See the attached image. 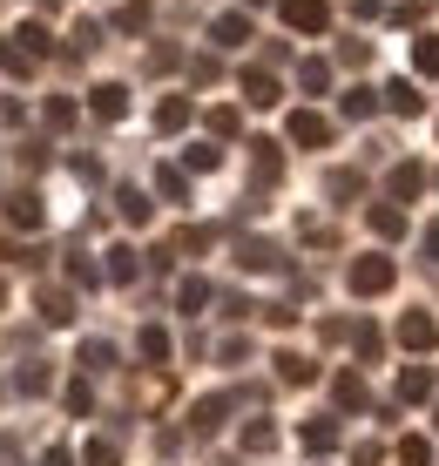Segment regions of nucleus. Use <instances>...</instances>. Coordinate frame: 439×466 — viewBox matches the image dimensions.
<instances>
[{
	"mask_svg": "<svg viewBox=\"0 0 439 466\" xmlns=\"http://www.w3.org/2000/svg\"><path fill=\"white\" fill-rule=\"evenodd\" d=\"M385 108H393V116H405V122H413V116H426V95H419V88H413V82H405V75H399V82L385 88Z\"/></svg>",
	"mask_w": 439,
	"mask_h": 466,
	"instance_id": "0eeeda50",
	"label": "nucleus"
},
{
	"mask_svg": "<svg viewBox=\"0 0 439 466\" xmlns=\"http://www.w3.org/2000/svg\"><path fill=\"white\" fill-rule=\"evenodd\" d=\"M243 149H250V163H257V176H264V183L278 176V142H264V136H257V142H243Z\"/></svg>",
	"mask_w": 439,
	"mask_h": 466,
	"instance_id": "cd10ccee",
	"label": "nucleus"
},
{
	"mask_svg": "<svg viewBox=\"0 0 439 466\" xmlns=\"http://www.w3.org/2000/svg\"><path fill=\"white\" fill-rule=\"evenodd\" d=\"M116 27H122V35H142V27H149V0H122V7H116Z\"/></svg>",
	"mask_w": 439,
	"mask_h": 466,
	"instance_id": "5701e85b",
	"label": "nucleus"
},
{
	"mask_svg": "<svg viewBox=\"0 0 439 466\" xmlns=\"http://www.w3.org/2000/svg\"><path fill=\"white\" fill-rule=\"evenodd\" d=\"M41 466H75V460H68V446H55V453H47Z\"/></svg>",
	"mask_w": 439,
	"mask_h": 466,
	"instance_id": "49530a36",
	"label": "nucleus"
},
{
	"mask_svg": "<svg viewBox=\"0 0 439 466\" xmlns=\"http://www.w3.org/2000/svg\"><path fill=\"white\" fill-rule=\"evenodd\" d=\"M433 426H439V412H433Z\"/></svg>",
	"mask_w": 439,
	"mask_h": 466,
	"instance_id": "8fccbe9b",
	"label": "nucleus"
},
{
	"mask_svg": "<svg viewBox=\"0 0 439 466\" xmlns=\"http://www.w3.org/2000/svg\"><path fill=\"white\" fill-rule=\"evenodd\" d=\"M88 108H95L102 122H122V116H128V88H122V82H95V88H88Z\"/></svg>",
	"mask_w": 439,
	"mask_h": 466,
	"instance_id": "423d86ee",
	"label": "nucleus"
},
{
	"mask_svg": "<svg viewBox=\"0 0 439 466\" xmlns=\"http://www.w3.org/2000/svg\"><path fill=\"white\" fill-rule=\"evenodd\" d=\"M183 156H189V169H217V163H223V149H217V142H189Z\"/></svg>",
	"mask_w": 439,
	"mask_h": 466,
	"instance_id": "72a5a7b5",
	"label": "nucleus"
},
{
	"mask_svg": "<svg viewBox=\"0 0 439 466\" xmlns=\"http://www.w3.org/2000/svg\"><path fill=\"white\" fill-rule=\"evenodd\" d=\"M332 392H338V406H352V412H359V406H365V399H372L359 372H338V379H332Z\"/></svg>",
	"mask_w": 439,
	"mask_h": 466,
	"instance_id": "aec40b11",
	"label": "nucleus"
},
{
	"mask_svg": "<svg viewBox=\"0 0 439 466\" xmlns=\"http://www.w3.org/2000/svg\"><path fill=\"white\" fill-rule=\"evenodd\" d=\"M419 189H426V169H419V163H399V169H393V197L405 203V197H419Z\"/></svg>",
	"mask_w": 439,
	"mask_h": 466,
	"instance_id": "4be33fe9",
	"label": "nucleus"
},
{
	"mask_svg": "<svg viewBox=\"0 0 439 466\" xmlns=\"http://www.w3.org/2000/svg\"><path fill=\"white\" fill-rule=\"evenodd\" d=\"M88 406H95V392H88V379H75V385H68V412H88Z\"/></svg>",
	"mask_w": 439,
	"mask_h": 466,
	"instance_id": "37998d69",
	"label": "nucleus"
},
{
	"mask_svg": "<svg viewBox=\"0 0 439 466\" xmlns=\"http://www.w3.org/2000/svg\"><path fill=\"white\" fill-rule=\"evenodd\" d=\"M291 142H298V149H324V142H332V122L324 116H311V108H291Z\"/></svg>",
	"mask_w": 439,
	"mask_h": 466,
	"instance_id": "7ed1b4c3",
	"label": "nucleus"
},
{
	"mask_svg": "<svg viewBox=\"0 0 439 466\" xmlns=\"http://www.w3.org/2000/svg\"><path fill=\"white\" fill-rule=\"evenodd\" d=\"M116 210H122V223H136V230H142V223H149V197L128 183V189H116Z\"/></svg>",
	"mask_w": 439,
	"mask_h": 466,
	"instance_id": "4468645a",
	"label": "nucleus"
},
{
	"mask_svg": "<svg viewBox=\"0 0 439 466\" xmlns=\"http://www.w3.org/2000/svg\"><path fill=\"white\" fill-rule=\"evenodd\" d=\"M136 351H142L149 365H162V359H169V331H162V325H142V331H136Z\"/></svg>",
	"mask_w": 439,
	"mask_h": 466,
	"instance_id": "dca6fc26",
	"label": "nucleus"
},
{
	"mask_svg": "<svg viewBox=\"0 0 439 466\" xmlns=\"http://www.w3.org/2000/svg\"><path fill=\"white\" fill-rule=\"evenodd\" d=\"M183 122H189V102H183V95H162V108H156V128H162V136H176Z\"/></svg>",
	"mask_w": 439,
	"mask_h": 466,
	"instance_id": "a211bd4d",
	"label": "nucleus"
},
{
	"mask_svg": "<svg viewBox=\"0 0 439 466\" xmlns=\"http://www.w3.org/2000/svg\"><path fill=\"white\" fill-rule=\"evenodd\" d=\"M136 250H128V244H116V250H108V284H128V278H136Z\"/></svg>",
	"mask_w": 439,
	"mask_h": 466,
	"instance_id": "a878e982",
	"label": "nucleus"
},
{
	"mask_svg": "<svg viewBox=\"0 0 439 466\" xmlns=\"http://www.w3.org/2000/svg\"><path fill=\"white\" fill-rule=\"evenodd\" d=\"M237 264H243V270H278L284 257H278V244H264V237H250V244H237Z\"/></svg>",
	"mask_w": 439,
	"mask_h": 466,
	"instance_id": "6e6552de",
	"label": "nucleus"
},
{
	"mask_svg": "<svg viewBox=\"0 0 439 466\" xmlns=\"http://www.w3.org/2000/svg\"><path fill=\"white\" fill-rule=\"evenodd\" d=\"M298 440H304V453H332V446H338V420H311Z\"/></svg>",
	"mask_w": 439,
	"mask_h": 466,
	"instance_id": "2eb2a0df",
	"label": "nucleus"
},
{
	"mask_svg": "<svg viewBox=\"0 0 439 466\" xmlns=\"http://www.w3.org/2000/svg\"><path fill=\"white\" fill-rule=\"evenodd\" d=\"M324 189H332V197H359L365 183H359V176H345V169H338V176H332V183H324Z\"/></svg>",
	"mask_w": 439,
	"mask_h": 466,
	"instance_id": "c03bdc74",
	"label": "nucleus"
},
{
	"mask_svg": "<svg viewBox=\"0 0 439 466\" xmlns=\"http://www.w3.org/2000/svg\"><path fill=\"white\" fill-rule=\"evenodd\" d=\"M223 406H230V399H197V406H189V432H217Z\"/></svg>",
	"mask_w": 439,
	"mask_h": 466,
	"instance_id": "ddd939ff",
	"label": "nucleus"
},
{
	"mask_svg": "<svg viewBox=\"0 0 439 466\" xmlns=\"http://www.w3.org/2000/svg\"><path fill=\"white\" fill-rule=\"evenodd\" d=\"M41 318H47V325H68V318H75V298H68V291H41Z\"/></svg>",
	"mask_w": 439,
	"mask_h": 466,
	"instance_id": "393cba45",
	"label": "nucleus"
},
{
	"mask_svg": "<svg viewBox=\"0 0 439 466\" xmlns=\"http://www.w3.org/2000/svg\"><path fill=\"white\" fill-rule=\"evenodd\" d=\"M433 183H439V176H433Z\"/></svg>",
	"mask_w": 439,
	"mask_h": 466,
	"instance_id": "3c124183",
	"label": "nucleus"
},
{
	"mask_svg": "<svg viewBox=\"0 0 439 466\" xmlns=\"http://www.w3.org/2000/svg\"><path fill=\"white\" fill-rule=\"evenodd\" d=\"M352 14H379V0H352Z\"/></svg>",
	"mask_w": 439,
	"mask_h": 466,
	"instance_id": "de8ad7c7",
	"label": "nucleus"
},
{
	"mask_svg": "<svg viewBox=\"0 0 439 466\" xmlns=\"http://www.w3.org/2000/svg\"><path fill=\"white\" fill-rule=\"evenodd\" d=\"M271 446H278V426H271V420H250V426H243V453H271Z\"/></svg>",
	"mask_w": 439,
	"mask_h": 466,
	"instance_id": "b1692460",
	"label": "nucleus"
},
{
	"mask_svg": "<svg viewBox=\"0 0 439 466\" xmlns=\"http://www.w3.org/2000/svg\"><path fill=\"white\" fill-rule=\"evenodd\" d=\"M95 47H102V27H95V21H81L75 35H68V55L81 61V55H95Z\"/></svg>",
	"mask_w": 439,
	"mask_h": 466,
	"instance_id": "7c9ffc66",
	"label": "nucleus"
},
{
	"mask_svg": "<svg viewBox=\"0 0 439 466\" xmlns=\"http://www.w3.org/2000/svg\"><path fill=\"white\" fill-rule=\"evenodd\" d=\"M68 278L81 284V291H95V284H102V270H95V264H88V257H81V250H75V257H68Z\"/></svg>",
	"mask_w": 439,
	"mask_h": 466,
	"instance_id": "f704fd0d",
	"label": "nucleus"
},
{
	"mask_svg": "<svg viewBox=\"0 0 439 466\" xmlns=\"http://www.w3.org/2000/svg\"><path fill=\"white\" fill-rule=\"evenodd\" d=\"M372 230L379 237H405V210L399 203H372Z\"/></svg>",
	"mask_w": 439,
	"mask_h": 466,
	"instance_id": "412c9836",
	"label": "nucleus"
},
{
	"mask_svg": "<svg viewBox=\"0 0 439 466\" xmlns=\"http://www.w3.org/2000/svg\"><path fill=\"white\" fill-rule=\"evenodd\" d=\"M156 189H162L169 203H189V176H183V169H156Z\"/></svg>",
	"mask_w": 439,
	"mask_h": 466,
	"instance_id": "c756f323",
	"label": "nucleus"
},
{
	"mask_svg": "<svg viewBox=\"0 0 439 466\" xmlns=\"http://www.w3.org/2000/svg\"><path fill=\"white\" fill-rule=\"evenodd\" d=\"M14 385H21L27 399H35V392H47V365H21V372H14Z\"/></svg>",
	"mask_w": 439,
	"mask_h": 466,
	"instance_id": "c9c22d12",
	"label": "nucleus"
},
{
	"mask_svg": "<svg viewBox=\"0 0 439 466\" xmlns=\"http://www.w3.org/2000/svg\"><path fill=\"white\" fill-rule=\"evenodd\" d=\"M426 257L439 264V223H426Z\"/></svg>",
	"mask_w": 439,
	"mask_h": 466,
	"instance_id": "a18cd8bd",
	"label": "nucleus"
},
{
	"mask_svg": "<svg viewBox=\"0 0 439 466\" xmlns=\"http://www.w3.org/2000/svg\"><path fill=\"white\" fill-rule=\"evenodd\" d=\"M426 21V7H419V0H405V7H393V27H419Z\"/></svg>",
	"mask_w": 439,
	"mask_h": 466,
	"instance_id": "79ce46f5",
	"label": "nucleus"
},
{
	"mask_svg": "<svg viewBox=\"0 0 439 466\" xmlns=\"http://www.w3.org/2000/svg\"><path fill=\"white\" fill-rule=\"evenodd\" d=\"M426 460H433V446L419 440V432H413V440H399V466H426Z\"/></svg>",
	"mask_w": 439,
	"mask_h": 466,
	"instance_id": "4c0bfd02",
	"label": "nucleus"
},
{
	"mask_svg": "<svg viewBox=\"0 0 439 466\" xmlns=\"http://www.w3.org/2000/svg\"><path fill=\"white\" fill-rule=\"evenodd\" d=\"M426 392H433V379L419 372V365H405V372H399V406H419Z\"/></svg>",
	"mask_w": 439,
	"mask_h": 466,
	"instance_id": "6ab92c4d",
	"label": "nucleus"
},
{
	"mask_svg": "<svg viewBox=\"0 0 439 466\" xmlns=\"http://www.w3.org/2000/svg\"><path fill=\"white\" fill-rule=\"evenodd\" d=\"M298 88L304 95H324V88H332V68H324V61H298Z\"/></svg>",
	"mask_w": 439,
	"mask_h": 466,
	"instance_id": "bb28decb",
	"label": "nucleus"
},
{
	"mask_svg": "<svg viewBox=\"0 0 439 466\" xmlns=\"http://www.w3.org/2000/svg\"><path fill=\"white\" fill-rule=\"evenodd\" d=\"M278 14L298 35H324V27H332V0H278Z\"/></svg>",
	"mask_w": 439,
	"mask_h": 466,
	"instance_id": "f03ea898",
	"label": "nucleus"
},
{
	"mask_svg": "<svg viewBox=\"0 0 439 466\" xmlns=\"http://www.w3.org/2000/svg\"><path fill=\"white\" fill-rule=\"evenodd\" d=\"M372 108H379V95H372V88H345V95H338V116H345V122H365Z\"/></svg>",
	"mask_w": 439,
	"mask_h": 466,
	"instance_id": "f8f14e48",
	"label": "nucleus"
},
{
	"mask_svg": "<svg viewBox=\"0 0 439 466\" xmlns=\"http://www.w3.org/2000/svg\"><path fill=\"white\" fill-rule=\"evenodd\" d=\"M176 304H183V311H203V304H209V284H203V278H183V284H176Z\"/></svg>",
	"mask_w": 439,
	"mask_h": 466,
	"instance_id": "2f4dec72",
	"label": "nucleus"
},
{
	"mask_svg": "<svg viewBox=\"0 0 439 466\" xmlns=\"http://www.w3.org/2000/svg\"><path fill=\"white\" fill-rule=\"evenodd\" d=\"M209 41L217 47H243L250 41V21H243V14H217V21H209Z\"/></svg>",
	"mask_w": 439,
	"mask_h": 466,
	"instance_id": "1a4fd4ad",
	"label": "nucleus"
},
{
	"mask_svg": "<svg viewBox=\"0 0 439 466\" xmlns=\"http://www.w3.org/2000/svg\"><path fill=\"white\" fill-rule=\"evenodd\" d=\"M237 128H243L237 108H209V136H237Z\"/></svg>",
	"mask_w": 439,
	"mask_h": 466,
	"instance_id": "58836bf2",
	"label": "nucleus"
},
{
	"mask_svg": "<svg viewBox=\"0 0 439 466\" xmlns=\"http://www.w3.org/2000/svg\"><path fill=\"white\" fill-rule=\"evenodd\" d=\"M352 345H359V359H379V331L372 325H352Z\"/></svg>",
	"mask_w": 439,
	"mask_h": 466,
	"instance_id": "a19ab883",
	"label": "nucleus"
},
{
	"mask_svg": "<svg viewBox=\"0 0 439 466\" xmlns=\"http://www.w3.org/2000/svg\"><path fill=\"white\" fill-rule=\"evenodd\" d=\"M399 345H405V351H433V345H439V325H433L426 311H405V318H399Z\"/></svg>",
	"mask_w": 439,
	"mask_h": 466,
	"instance_id": "39448f33",
	"label": "nucleus"
},
{
	"mask_svg": "<svg viewBox=\"0 0 439 466\" xmlns=\"http://www.w3.org/2000/svg\"><path fill=\"white\" fill-rule=\"evenodd\" d=\"M75 122V102L68 95H55V102H47V128H68Z\"/></svg>",
	"mask_w": 439,
	"mask_h": 466,
	"instance_id": "ea45409f",
	"label": "nucleus"
},
{
	"mask_svg": "<svg viewBox=\"0 0 439 466\" xmlns=\"http://www.w3.org/2000/svg\"><path fill=\"white\" fill-rule=\"evenodd\" d=\"M243 102H250V108H271V102H278V82H271L264 68H250V75H243Z\"/></svg>",
	"mask_w": 439,
	"mask_h": 466,
	"instance_id": "9b49d317",
	"label": "nucleus"
},
{
	"mask_svg": "<svg viewBox=\"0 0 439 466\" xmlns=\"http://www.w3.org/2000/svg\"><path fill=\"white\" fill-rule=\"evenodd\" d=\"M271 365H278V379H284V385H311V379H318V365L304 359V351H278Z\"/></svg>",
	"mask_w": 439,
	"mask_h": 466,
	"instance_id": "9d476101",
	"label": "nucleus"
},
{
	"mask_svg": "<svg viewBox=\"0 0 439 466\" xmlns=\"http://www.w3.org/2000/svg\"><path fill=\"white\" fill-rule=\"evenodd\" d=\"M250 7H264V0H250Z\"/></svg>",
	"mask_w": 439,
	"mask_h": 466,
	"instance_id": "09e8293b",
	"label": "nucleus"
},
{
	"mask_svg": "<svg viewBox=\"0 0 439 466\" xmlns=\"http://www.w3.org/2000/svg\"><path fill=\"white\" fill-rule=\"evenodd\" d=\"M81 466H122L116 440H88V453H81Z\"/></svg>",
	"mask_w": 439,
	"mask_h": 466,
	"instance_id": "473e14b6",
	"label": "nucleus"
},
{
	"mask_svg": "<svg viewBox=\"0 0 439 466\" xmlns=\"http://www.w3.org/2000/svg\"><path fill=\"white\" fill-rule=\"evenodd\" d=\"M14 41H21V55H35V61L47 55V27H35V21H27L21 35H14Z\"/></svg>",
	"mask_w": 439,
	"mask_h": 466,
	"instance_id": "e433bc0d",
	"label": "nucleus"
},
{
	"mask_svg": "<svg viewBox=\"0 0 439 466\" xmlns=\"http://www.w3.org/2000/svg\"><path fill=\"white\" fill-rule=\"evenodd\" d=\"M413 68L419 75H439V35H419L413 41Z\"/></svg>",
	"mask_w": 439,
	"mask_h": 466,
	"instance_id": "c85d7f7f",
	"label": "nucleus"
},
{
	"mask_svg": "<svg viewBox=\"0 0 439 466\" xmlns=\"http://www.w3.org/2000/svg\"><path fill=\"white\" fill-rule=\"evenodd\" d=\"M7 223H14V230H41V223H47V203L35 197V189H14V197H7Z\"/></svg>",
	"mask_w": 439,
	"mask_h": 466,
	"instance_id": "20e7f679",
	"label": "nucleus"
},
{
	"mask_svg": "<svg viewBox=\"0 0 439 466\" xmlns=\"http://www.w3.org/2000/svg\"><path fill=\"white\" fill-rule=\"evenodd\" d=\"M393 278H399V264H393V257H352V270H345V284H352L359 298L393 291Z\"/></svg>",
	"mask_w": 439,
	"mask_h": 466,
	"instance_id": "f257e3e1",
	"label": "nucleus"
},
{
	"mask_svg": "<svg viewBox=\"0 0 439 466\" xmlns=\"http://www.w3.org/2000/svg\"><path fill=\"white\" fill-rule=\"evenodd\" d=\"M81 372H116V345L88 339V345H81Z\"/></svg>",
	"mask_w": 439,
	"mask_h": 466,
	"instance_id": "f3484780",
	"label": "nucleus"
}]
</instances>
